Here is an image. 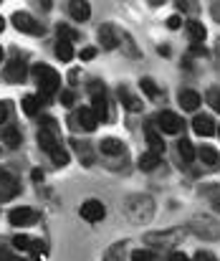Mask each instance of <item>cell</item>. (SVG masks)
<instances>
[{"label": "cell", "mask_w": 220, "mask_h": 261, "mask_svg": "<svg viewBox=\"0 0 220 261\" xmlns=\"http://www.w3.org/2000/svg\"><path fill=\"white\" fill-rule=\"evenodd\" d=\"M33 76H36L38 87L43 91V96H53L59 91V87H61V76L46 64H36L33 66Z\"/></svg>", "instance_id": "cell-1"}, {"label": "cell", "mask_w": 220, "mask_h": 261, "mask_svg": "<svg viewBox=\"0 0 220 261\" xmlns=\"http://www.w3.org/2000/svg\"><path fill=\"white\" fill-rule=\"evenodd\" d=\"M13 25H15L20 33H28V36H43V25H38L36 18L28 15V13H23V10L13 13Z\"/></svg>", "instance_id": "cell-2"}, {"label": "cell", "mask_w": 220, "mask_h": 261, "mask_svg": "<svg viewBox=\"0 0 220 261\" xmlns=\"http://www.w3.org/2000/svg\"><path fill=\"white\" fill-rule=\"evenodd\" d=\"M157 124H159V129L162 132H167V135H177L185 124H182V117H177L175 112H159L157 114Z\"/></svg>", "instance_id": "cell-3"}, {"label": "cell", "mask_w": 220, "mask_h": 261, "mask_svg": "<svg viewBox=\"0 0 220 261\" xmlns=\"http://www.w3.org/2000/svg\"><path fill=\"white\" fill-rule=\"evenodd\" d=\"M104 216H106V211H104V203H101V200H86V203L81 205V218L89 221V223H96V221H101Z\"/></svg>", "instance_id": "cell-4"}, {"label": "cell", "mask_w": 220, "mask_h": 261, "mask_svg": "<svg viewBox=\"0 0 220 261\" xmlns=\"http://www.w3.org/2000/svg\"><path fill=\"white\" fill-rule=\"evenodd\" d=\"M8 218L13 226H31L38 221V211L36 208H15V211H10Z\"/></svg>", "instance_id": "cell-5"}, {"label": "cell", "mask_w": 220, "mask_h": 261, "mask_svg": "<svg viewBox=\"0 0 220 261\" xmlns=\"http://www.w3.org/2000/svg\"><path fill=\"white\" fill-rule=\"evenodd\" d=\"M119 31L114 28V25H101L99 28V41H101V46L106 48V51H112V48H117L119 46Z\"/></svg>", "instance_id": "cell-6"}, {"label": "cell", "mask_w": 220, "mask_h": 261, "mask_svg": "<svg viewBox=\"0 0 220 261\" xmlns=\"http://www.w3.org/2000/svg\"><path fill=\"white\" fill-rule=\"evenodd\" d=\"M18 190H20V188H18L15 177L0 170V200H8V198H13Z\"/></svg>", "instance_id": "cell-7"}, {"label": "cell", "mask_w": 220, "mask_h": 261, "mask_svg": "<svg viewBox=\"0 0 220 261\" xmlns=\"http://www.w3.org/2000/svg\"><path fill=\"white\" fill-rule=\"evenodd\" d=\"M193 127H195V132L203 135V137L215 135V122H213V117H208V114H198V117L193 119Z\"/></svg>", "instance_id": "cell-8"}, {"label": "cell", "mask_w": 220, "mask_h": 261, "mask_svg": "<svg viewBox=\"0 0 220 261\" xmlns=\"http://www.w3.org/2000/svg\"><path fill=\"white\" fill-rule=\"evenodd\" d=\"M5 79L8 82H13V84H20L23 79H25V64L23 61H10L8 66H5Z\"/></svg>", "instance_id": "cell-9"}, {"label": "cell", "mask_w": 220, "mask_h": 261, "mask_svg": "<svg viewBox=\"0 0 220 261\" xmlns=\"http://www.w3.org/2000/svg\"><path fill=\"white\" fill-rule=\"evenodd\" d=\"M200 94L198 91H193V89H185V91H180V107L182 109H187V112H195L198 107H200Z\"/></svg>", "instance_id": "cell-10"}, {"label": "cell", "mask_w": 220, "mask_h": 261, "mask_svg": "<svg viewBox=\"0 0 220 261\" xmlns=\"http://www.w3.org/2000/svg\"><path fill=\"white\" fill-rule=\"evenodd\" d=\"M13 246L20 249V251H43V244L41 241H33L31 236H23V233L13 239Z\"/></svg>", "instance_id": "cell-11"}, {"label": "cell", "mask_w": 220, "mask_h": 261, "mask_svg": "<svg viewBox=\"0 0 220 261\" xmlns=\"http://www.w3.org/2000/svg\"><path fill=\"white\" fill-rule=\"evenodd\" d=\"M91 101H94V107H91V109H94L96 119H106L109 114H106V96H104V89H101V91H99V89H94V99H91Z\"/></svg>", "instance_id": "cell-12"}, {"label": "cell", "mask_w": 220, "mask_h": 261, "mask_svg": "<svg viewBox=\"0 0 220 261\" xmlns=\"http://www.w3.org/2000/svg\"><path fill=\"white\" fill-rule=\"evenodd\" d=\"M78 122H81V127H84L86 132H94L96 124H99V119H96V114H94L91 107H84V109L78 112Z\"/></svg>", "instance_id": "cell-13"}, {"label": "cell", "mask_w": 220, "mask_h": 261, "mask_svg": "<svg viewBox=\"0 0 220 261\" xmlns=\"http://www.w3.org/2000/svg\"><path fill=\"white\" fill-rule=\"evenodd\" d=\"M99 147H101L104 155H124V142L117 140V137H106V140H101Z\"/></svg>", "instance_id": "cell-14"}, {"label": "cell", "mask_w": 220, "mask_h": 261, "mask_svg": "<svg viewBox=\"0 0 220 261\" xmlns=\"http://www.w3.org/2000/svg\"><path fill=\"white\" fill-rule=\"evenodd\" d=\"M38 145H41L48 155L59 147V145H56V140H53V132H48L46 127H41V129H38Z\"/></svg>", "instance_id": "cell-15"}, {"label": "cell", "mask_w": 220, "mask_h": 261, "mask_svg": "<svg viewBox=\"0 0 220 261\" xmlns=\"http://www.w3.org/2000/svg\"><path fill=\"white\" fill-rule=\"evenodd\" d=\"M69 10H71V15L76 20H86V18L91 15V5H89V3H78V0L69 3Z\"/></svg>", "instance_id": "cell-16"}, {"label": "cell", "mask_w": 220, "mask_h": 261, "mask_svg": "<svg viewBox=\"0 0 220 261\" xmlns=\"http://www.w3.org/2000/svg\"><path fill=\"white\" fill-rule=\"evenodd\" d=\"M147 142H149V152H154V155H159V152H164V142H162V137L154 132V127H147Z\"/></svg>", "instance_id": "cell-17"}, {"label": "cell", "mask_w": 220, "mask_h": 261, "mask_svg": "<svg viewBox=\"0 0 220 261\" xmlns=\"http://www.w3.org/2000/svg\"><path fill=\"white\" fill-rule=\"evenodd\" d=\"M119 101H124V107H127L129 112H140V109H142V101H140L137 96H132L124 87L119 89Z\"/></svg>", "instance_id": "cell-18"}, {"label": "cell", "mask_w": 220, "mask_h": 261, "mask_svg": "<svg viewBox=\"0 0 220 261\" xmlns=\"http://www.w3.org/2000/svg\"><path fill=\"white\" fill-rule=\"evenodd\" d=\"M180 239V233H147V244H159V246H164V244H175Z\"/></svg>", "instance_id": "cell-19"}, {"label": "cell", "mask_w": 220, "mask_h": 261, "mask_svg": "<svg viewBox=\"0 0 220 261\" xmlns=\"http://www.w3.org/2000/svg\"><path fill=\"white\" fill-rule=\"evenodd\" d=\"M187 33H190V38H193L195 43H203V41H205V36H208V33H205V28H203L198 20H190V23H187Z\"/></svg>", "instance_id": "cell-20"}, {"label": "cell", "mask_w": 220, "mask_h": 261, "mask_svg": "<svg viewBox=\"0 0 220 261\" xmlns=\"http://www.w3.org/2000/svg\"><path fill=\"white\" fill-rule=\"evenodd\" d=\"M177 150H180V158H182L185 163H193V160H195V147H193L190 140H180V142H177Z\"/></svg>", "instance_id": "cell-21"}, {"label": "cell", "mask_w": 220, "mask_h": 261, "mask_svg": "<svg viewBox=\"0 0 220 261\" xmlns=\"http://www.w3.org/2000/svg\"><path fill=\"white\" fill-rule=\"evenodd\" d=\"M200 158H203V163H208V165H220V152L215 150V147H200Z\"/></svg>", "instance_id": "cell-22"}, {"label": "cell", "mask_w": 220, "mask_h": 261, "mask_svg": "<svg viewBox=\"0 0 220 261\" xmlns=\"http://www.w3.org/2000/svg\"><path fill=\"white\" fill-rule=\"evenodd\" d=\"M140 168L149 173V170H154V168H159V155H154V152H145L142 158H140Z\"/></svg>", "instance_id": "cell-23"}, {"label": "cell", "mask_w": 220, "mask_h": 261, "mask_svg": "<svg viewBox=\"0 0 220 261\" xmlns=\"http://www.w3.org/2000/svg\"><path fill=\"white\" fill-rule=\"evenodd\" d=\"M56 56L61 59V61H71L73 59V46L69 41H61L59 38V43H56Z\"/></svg>", "instance_id": "cell-24"}, {"label": "cell", "mask_w": 220, "mask_h": 261, "mask_svg": "<svg viewBox=\"0 0 220 261\" xmlns=\"http://www.w3.org/2000/svg\"><path fill=\"white\" fill-rule=\"evenodd\" d=\"M3 140H5L8 147H18V145H20V132H18L15 127H5V129H3Z\"/></svg>", "instance_id": "cell-25"}, {"label": "cell", "mask_w": 220, "mask_h": 261, "mask_svg": "<svg viewBox=\"0 0 220 261\" xmlns=\"http://www.w3.org/2000/svg\"><path fill=\"white\" fill-rule=\"evenodd\" d=\"M59 38H61V41H69V43H73V41L78 38V33L73 31L71 25H66V23H59Z\"/></svg>", "instance_id": "cell-26"}, {"label": "cell", "mask_w": 220, "mask_h": 261, "mask_svg": "<svg viewBox=\"0 0 220 261\" xmlns=\"http://www.w3.org/2000/svg\"><path fill=\"white\" fill-rule=\"evenodd\" d=\"M38 107H41L38 96H25V99H23V112H25L28 117H33V114L38 112Z\"/></svg>", "instance_id": "cell-27"}, {"label": "cell", "mask_w": 220, "mask_h": 261, "mask_svg": "<svg viewBox=\"0 0 220 261\" xmlns=\"http://www.w3.org/2000/svg\"><path fill=\"white\" fill-rule=\"evenodd\" d=\"M51 160H53V165L64 168V165H69V152H66L64 147H56V150L51 152Z\"/></svg>", "instance_id": "cell-28"}, {"label": "cell", "mask_w": 220, "mask_h": 261, "mask_svg": "<svg viewBox=\"0 0 220 261\" xmlns=\"http://www.w3.org/2000/svg\"><path fill=\"white\" fill-rule=\"evenodd\" d=\"M140 87H142V91H145L149 99H157V96H159V89H157V84H154L152 79H142Z\"/></svg>", "instance_id": "cell-29"}, {"label": "cell", "mask_w": 220, "mask_h": 261, "mask_svg": "<svg viewBox=\"0 0 220 261\" xmlns=\"http://www.w3.org/2000/svg\"><path fill=\"white\" fill-rule=\"evenodd\" d=\"M106 261H124V249H122V246H114V249L106 254Z\"/></svg>", "instance_id": "cell-30"}, {"label": "cell", "mask_w": 220, "mask_h": 261, "mask_svg": "<svg viewBox=\"0 0 220 261\" xmlns=\"http://www.w3.org/2000/svg\"><path fill=\"white\" fill-rule=\"evenodd\" d=\"M132 261H157V256L149 254V251H134V254H132Z\"/></svg>", "instance_id": "cell-31"}, {"label": "cell", "mask_w": 220, "mask_h": 261, "mask_svg": "<svg viewBox=\"0 0 220 261\" xmlns=\"http://www.w3.org/2000/svg\"><path fill=\"white\" fill-rule=\"evenodd\" d=\"M180 25H182V18H180V15H172V18H167V28H170V31H177Z\"/></svg>", "instance_id": "cell-32"}, {"label": "cell", "mask_w": 220, "mask_h": 261, "mask_svg": "<svg viewBox=\"0 0 220 261\" xmlns=\"http://www.w3.org/2000/svg\"><path fill=\"white\" fill-rule=\"evenodd\" d=\"M193 261H218V259H215L213 254H208V251H198V254H195V259H193Z\"/></svg>", "instance_id": "cell-33"}, {"label": "cell", "mask_w": 220, "mask_h": 261, "mask_svg": "<svg viewBox=\"0 0 220 261\" xmlns=\"http://www.w3.org/2000/svg\"><path fill=\"white\" fill-rule=\"evenodd\" d=\"M94 56H96V48H84V51H81V59H84V61H91Z\"/></svg>", "instance_id": "cell-34"}, {"label": "cell", "mask_w": 220, "mask_h": 261, "mask_svg": "<svg viewBox=\"0 0 220 261\" xmlns=\"http://www.w3.org/2000/svg\"><path fill=\"white\" fill-rule=\"evenodd\" d=\"M210 104L220 112V91H210Z\"/></svg>", "instance_id": "cell-35"}, {"label": "cell", "mask_w": 220, "mask_h": 261, "mask_svg": "<svg viewBox=\"0 0 220 261\" xmlns=\"http://www.w3.org/2000/svg\"><path fill=\"white\" fill-rule=\"evenodd\" d=\"M61 101H64L66 107H71L73 104V91H64V94H61Z\"/></svg>", "instance_id": "cell-36"}, {"label": "cell", "mask_w": 220, "mask_h": 261, "mask_svg": "<svg viewBox=\"0 0 220 261\" xmlns=\"http://www.w3.org/2000/svg\"><path fill=\"white\" fill-rule=\"evenodd\" d=\"M8 119V101H0V122Z\"/></svg>", "instance_id": "cell-37"}, {"label": "cell", "mask_w": 220, "mask_h": 261, "mask_svg": "<svg viewBox=\"0 0 220 261\" xmlns=\"http://www.w3.org/2000/svg\"><path fill=\"white\" fill-rule=\"evenodd\" d=\"M170 261H190V259H187V256H185L182 251H175V254L170 256Z\"/></svg>", "instance_id": "cell-38"}, {"label": "cell", "mask_w": 220, "mask_h": 261, "mask_svg": "<svg viewBox=\"0 0 220 261\" xmlns=\"http://www.w3.org/2000/svg\"><path fill=\"white\" fill-rule=\"evenodd\" d=\"M33 180L41 182V180H43V173H41V170H33Z\"/></svg>", "instance_id": "cell-39"}, {"label": "cell", "mask_w": 220, "mask_h": 261, "mask_svg": "<svg viewBox=\"0 0 220 261\" xmlns=\"http://www.w3.org/2000/svg\"><path fill=\"white\" fill-rule=\"evenodd\" d=\"M159 54L162 56H170V46H159Z\"/></svg>", "instance_id": "cell-40"}, {"label": "cell", "mask_w": 220, "mask_h": 261, "mask_svg": "<svg viewBox=\"0 0 220 261\" xmlns=\"http://www.w3.org/2000/svg\"><path fill=\"white\" fill-rule=\"evenodd\" d=\"M3 28H5V20H3V15H0V33H3Z\"/></svg>", "instance_id": "cell-41"}, {"label": "cell", "mask_w": 220, "mask_h": 261, "mask_svg": "<svg viewBox=\"0 0 220 261\" xmlns=\"http://www.w3.org/2000/svg\"><path fill=\"white\" fill-rule=\"evenodd\" d=\"M0 61H3V48H0Z\"/></svg>", "instance_id": "cell-42"}, {"label": "cell", "mask_w": 220, "mask_h": 261, "mask_svg": "<svg viewBox=\"0 0 220 261\" xmlns=\"http://www.w3.org/2000/svg\"><path fill=\"white\" fill-rule=\"evenodd\" d=\"M218 208H220V198H218Z\"/></svg>", "instance_id": "cell-43"}]
</instances>
